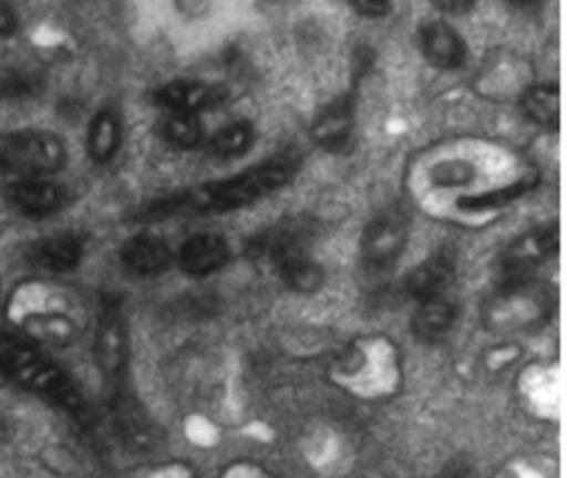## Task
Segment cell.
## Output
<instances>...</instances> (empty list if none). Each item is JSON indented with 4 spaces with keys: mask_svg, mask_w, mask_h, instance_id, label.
I'll use <instances>...</instances> for the list:
<instances>
[{
    "mask_svg": "<svg viewBox=\"0 0 567 478\" xmlns=\"http://www.w3.org/2000/svg\"><path fill=\"white\" fill-rule=\"evenodd\" d=\"M298 168V156L281 153L237 175L210 179L158 196L141 206L134 218L141 222H157L237 211L284 188L297 176Z\"/></svg>",
    "mask_w": 567,
    "mask_h": 478,
    "instance_id": "1",
    "label": "cell"
},
{
    "mask_svg": "<svg viewBox=\"0 0 567 478\" xmlns=\"http://www.w3.org/2000/svg\"><path fill=\"white\" fill-rule=\"evenodd\" d=\"M0 375L6 381L61 408L78 420H91L87 402L78 382L41 345L19 335H0Z\"/></svg>",
    "mask_w": 567,
    "mask_h": 478,
    "instance_id": "2",
    "label": "cell"
},
{
    "mask_svg": "<svg viewBox=\"0 0 567 478\" xmlns=\"http://www.w3.org/2000/svg\"><path fill=\"white\" fill-rule=\"evenodd\" d=\"M64 139L51 129L21 128L0 133V173L19 178H48L68 165Z\"/></svg>",
    "mask_w": 567,
    "mask_h": 478,
    "instance_id": "3",
    "label": "cell"
},
{
    "mask_svg": "<svg viewBox=\"0 0 567 478\" xmlns=\"http://www.w3.org/2000/svg\"><path fill=\"white\" fill-rule=\"evenodd\" d=\"M318 226L308 216H291L268 226L248 241L247 254L251 261L280 268L291 259L310 254Z\"/></svg>",
    "mask_w": 567,
    "mask_h": 478,
    "instance_id": "4",
    "label": "cell"
},
{
    "mask_svg": "<svg viewBox=\"0 0 567 478\" xmlns=\"http://www.w3.org/2000/svg\"><path fill=\"white\" fill-rule=\"evenodd\" d=\"M559 249L557 226H539L514 239L497 261L499 284L530 281L534 271Z\"/></svg>",
    "mask_w": 567,
    "mask_h": 478,
    "instance_id": "5",
    "label": "cell"
},
{
    "mask_svg": "<svg viewBox=\"0 0 567 478\" xmlns=\"http://www.w3.org/2000/svg\"><path fill=\"white\" fill-rule=\"evenodd\" d=\"M95 362L102 374L112 382H121L127 372L131 342L127 319L117 299L102 302L94 334Z\"/></svg>",
    "mask_w": 567,
    "mask_h": 478,
    "instance_id": "6",
    "label": "cell"
},
{
    "mask_svg": "<svg viewBox=\"0 0 567 478\" xmlns=\"http://www.w3.org/2000/svg\"><path fill=\"white\" fill-rule=\"evenodd\" d=\"M410 236V218L401 206H390L374 216L361 236V256L370 268L383 271L403 254Z\"/></svg>",
    "mask_w": 567,
    "mask_h": 478,
    "instance_id": "7",
    "label": "cell"
},
{
    "mask_svg": "<svg viewBox=\"0 0 567 478\" xmlns=\"http://www.w3.org/2000/svg\"><path fill=\"white\" fill-rule=\"evenodd\" d=\"M227 92L214 83L195 79H177L164 83L154 92L157 106L167 113L200 116L225 102Z\"/></svg>",
    "mask_w": 567,
    "mask_h": 478,
    "instance_id": "8",
    "label": "cell"
},
{
    "mask_svg": "<svg viewBox=\"0 0 567 478\" xmlns=\"http://www.w3.org/2000/svg\"><path fill=\"white\" fill-rule=\"evenodd\" d=\"M8 199L25 218L45 219L68 205L64 186L48 178H18L8 189Z\"/></svg>",
    "mask_w": 567,
    "mask_h": 478,
    "instance_id": "9",
    "label": "cell"
},
{
    "mask_svg": "<svg viewBox=\"0 0 567 478\" xmlns=\"http://www.w3.org/2000/svg\"><path fill=\"white\" fill-rule=\"evenodd\" d=\"M111 418L115 434L124 445H127L128 450L137 454L154 450L157 441L154 422L132 395L117 392L111 398Z\"/></svg>",
    "mask_w": 567,
    "mask_h": 478,
    "instance_id": "10",
    "label": "cell"
},
{
    "mask_svg": "<svg viewBox=\"0 0 567 478\" xmlns=\"http://www.w3.org/2000/svg\"><path fill=\"white\" fill-rule=\"evenodd\" d=\"M230 261V246L215 232H197L182 242L177 262L182 271L194 278H207L221 271Z\"/></svg>",
    "mask_w": 567,
    "mask_h": 478,
    "instance_id": "11",
    "label": "cell"
},
{
    "mask_svg": "<svg viewBox=\"0 0 567 478\" xmlns=\"http://www.w3.org/2000/svg\"><path fill=\"white\" fill-rule=\"evenodd\" d=\"M417 43L424 59L436 69L456 70L466 62V42L444 20L424 22L417 32Z\"/></svg>",
    "mask_w": 567,
    "mask_h": 478,
    "instance_id": "12",
    "label": "cell"
},
{
    "mask_svg": "<svg viewBox=\"0 0 567 478\" xmlns=\"http://www.w3.org/2000/svg\"><path fill=\"white\" fill-rule=\"evenodd\" d=\"M121 261L132 274L141 278H157L171 269L174 252L161 236L138 232L122 246Z\"/></svg>",
    "mask_w": 567,
    "mask_h": 478,
    "instance_id": "13",
    "label": "cell"
},
{
    "mask_svg": "<svg viewBox=\"0 0 567 478\" xmlns=\"http://www.w3.org/2000/svg\"><path fill=\"white\" fill-rule=\"evenodd\" d=\"M84 254V239L75 232L64 231L45 236L41 241L35 242L29 252V259L42 271L62 274L78 268Z\"/></svg>",
    "mask_w": 567,
    "mask_h": 478,
    "instance_id": "14",
    "label": "cell"
},
{
    "mask_svg": "<svg viewBox=\"0 0 567 478\" xmlns=\"http://www.w3.org/2000/svg\"><path fill=\"white\" fill-rule=\"evenodd\" d=\"M354 110L350 98L334 100L313 123V139L328 153H343L353 142Z\"/></svg>",
    "mask_w": 567,
    "mask_h": 478,
    "instance_id": "15",
    "label": "cell"
},
{
    "mask_svg": "<svg viewBox=\"0 0 567 478\" xmlns=\"http://www.w3.org/2000/svg\"><path fill=\"white\" fill-rule=\"evenodd\" d=\"M454 268L456 266L450 254L436 252L430 256L408 276V294L417 302L446 295L454 281Z\"/></svg>",
    "mask_w": 567,
    "mask_h": 478,
    "instance_id": "16",
    "label": "cell"
},
{
    "mask_svg": "<svg viewBox=\"0 0 567 478\" xmlns=\"http://www.w3.org/2000/svg\"><path fill=\"white\" fill-rule=\"evenodd\" d=\"M122 143H124V125L118 113L112 108L99 110L89 123L87 138H85L89 158L95 165H109L117 158Z\"/></svg>",
    "mask_w": 567,
    "mask_h": 478,
    "instance_id": "17",
    "label": "cell"
},
{
    "mask_svg": "<svg viewBox=\"0 0 567 478\" xmlns=\"http://www.w3.org/2000/svg\"><path fill=\"white\" fill-rule=\"evenodd\" d=\"M25 339L38 345L65 347L74 341L78 328L72 318L61 311H38L22 319Z\"/></svg>",
    "mask_w": 567,
    "mask_h": 478,
    "instance_id": "18",
    "label": "cell"
},
{
    "mask_svg": "<svg viewBox=\"0 0 567 478\" xmlns=\"http://www.w3.org/2000/svg\"><path fill=\"white\" fill-rule=\"evenodd\" d=\"M456 319V305L446 295L417 302L413 331L421 341L433 342L443 337Z\"/></svg>",
    "mask_w": 567,
    "mask_h": 478,
    "instance_id": "19",
    "label": "cell"
},
{
    "mask_svg": "<svg viewBox=\"0 0 567 478\" xmlns=\"http://www.w3.org/2000/svg\"><path fill=\"white\" fill-rule=\"evenodd\" d=\"M255 142V128L248 119H231L215 129L207 138L208 152L220 159L238 158L250 152Z\"/></svg>",
    "mask_w": 567,
    "mask_h": 478,
    "instance_id": "20",
    "label": "cell"
},
{
    "mask_svg": "<svg viewBox=\"0 0 567 478\" xmlns=\"http://www.w3.org/2000/svg\"><path fill=\"white\" fill-rule=\"evenodd\" d=\"M162 138L178 152H194L207 143V129L200 116L167 113L162 123Z\"/></svg>",
    "mask_w": 567,
    "mask_h": 478,
    "instance_id": "21",
    "label": "cell"
},
{
    "mask_svg": "<svg viewBox=\"0 0 567 478\" xmlns=\"http://www.w3.org/2000/svg\"><path fill=\"white\" fill-rule=\"evenodd\" d=\"M44 79L31 66H0V102H21L41 95Z\"/></svg>",
    "mask_w": 567,
    "mask_h": 478,
    "instance_id": "22",
    "label": "cell"
},
{
    "mask_svg": "<svg viewBox=\"0 0 567 478\" xmlns=\"http://www.w3.org/2000/svg\"><path fill=\"white\" fill-rule=\"evenodd\" d=\"M520 105L527 118L544 128H556L559 123V90L550 83L527 89Z\"/></svg>",
    "mask_w": 567,
    "mask_h": 478,
    "instance_id": "23",
    "label": "cell"
},
{
    "mask_svg": "<svg viewBox=\"0 0 567 478\" xmlns=\"http://www.w3.org/2000/svg\"><path fill=\"white\" fill-rule=\"evenodd\" d=\"M277 272L287 288L295 292H303V294L317 292L324 282L323 269L311 258V254L285 262L277 268Z\"/></svg>",
    "mask_w": 567,
    "mask_h": 478,
    "instance_id": "24",
    "label": "cell"
},
{
    "mask_svg": "<svg viewBox=\"0 0 567 478\" xmlns=\"http://www.w3.org/2000/svg\"><path fill=\"white\" fill-rule=\"evenodd\" d=\"M533 186V181L524 179V181L514 183V185L506 186L503 189H494V191L483 193V195L477 196H467V198L461 199L457 206L461 209H467V211L501 208V206L509 205V202L516 201L517 198L526 195Z\"/></svg>",
    "mask_w": 567,
    "mask_h": 478,
    "instance_id": "25",
    "label": "cell"
},
{
    "mask_svg": "<svg viewBox=\"0 0 567 478\" xmlns=\"http://www.w3.org/2000/svg\"><path fill=\"white\" fill-rule=\"evenodd\" d=\"M351 9L364 19H383V17L390 15L393 6L384 0H360V2L351 3Z\"/></svg>",
    "mask_w": 567,
    "mask_h": 478,
    "instance_id": "26",
    "label": "cell"
},
{
    "mask_svg": "<svg viewBox=\"0 0 567 478\" xmlns=\"http://www.w3.org/2000/svg\"><path fill=\"white\" fill-rule=\"evenodd\" d=\"M19 15L11 6L0 2V39L11 37L12 33L18 32Z\"/></svg>",
    "mask_w": 567,
    "mask_h": 478,
    "instance_id": "27",
    "label": "cell"
},
{
    "mask_svg": "<svg viewBox=\"0 0 567 478\" xmlns=\"http://www.w3.org/2000/svg\"><path fill=\"white\" fill-rule=\"evenodd\" d=\"M441 9L444 10V12H454V13H464L466 10H470L471 7H473V3L467 2H443L440 3Z\"/></svg>",
    "mask_w": 567,
    "mask_h": 478,
    "instance_id": "28",
    "label": "cell"
},
{
    "mask_svg": "<svg viewBox=\"0 0 567 478\" xmlns=\"http://www.w3.org/2000/svg\"><path fill=\"white\" fill-rule=\"evenodd\" d=\"M437 478H461L460 475L454 474H447V475H441V477Z\"/></svg>",
    "mask_w": 567,
    "mask_h": 478,
    "instance_id": "29",
    "label": "cell"
}]
</instances>
